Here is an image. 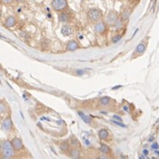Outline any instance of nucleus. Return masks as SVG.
I'll list each match as a JSON object with an SVG mask.
<instances>
[{
	"instance_id": "nucleus-1",
	"label": "nucleus",
	"mask_w": 159,
	"mask_h": 159,
	"mask_svg": "<svg viewBox=\"0 0 159 159\" xmlns=\"http://www.w3.org/2000/svg\"><path fill=\"white\" fill-rule=\"evenodd\" d=\"M2 158L4 159H11L14 156V149L11 141L6 140L2 145Z\"/></svg>"
},
{
	"instance_id": "nucleus-2",
	"label": "nucleus",
	"mask_w": 159,
	"mask_h": 159,
	"mask_svg": "<svg viewBox=\"0 0 159 159\" xmlns=\"http://www.w3.org/2000/svg\"><path fill=\"white\" fill-rule=\"evenodd\" d=\"M88 20L92 23H96L98 21H100L103 17V14L101 12V10L98 8H91L89 10V12L87 14Z\"/></svg>"
},
{
	"instance_id": "nucleus-3",
	"label": "nucleus",
	"mask_w": 159,
	"mask_h": 159,
	"mask_svg": "<svg viewBox=\"0 0 159 159\" xmlns=\"http://www.w3.org/2000/svg\"><path fill=\"white\" fill-rule=\"evenodd\" d=\"M51 6L55 11L62 12L68 8V2L67 0H53Z\"/></svg>"
},
{
	"instance_id": "nucleus-4",
	"label": "nucleus",
	"mask_w": 159,
	"mask_h": 159,
	"mask_svg": "<svg viewBox=\"0 0 159 159\" xmlns=\"http://www.w3.org/2000/svg\"><path fill=\"white\" fill-rule=\"evenodd\" d=\"M94 30L95 32L98 35H105L107 34V24L103 21H98L94 25Z\"/></svg>"
},
{
	"instance_id": "nucleus-5",
	"label": "nucleus",
	"mask_w": 159,
	"mask_h": 159,
	"mask_svg": "<svg viewBox=\"0 0 159 159\" xmlns=\"http://www.w3.org/2000/svg\"><path fill=\"white\" fill-rule=\"evenodd\" d=\"M14 127V124H13V121H12V118L10 117V116H7L6 117L2 123V130L6 132H8L10 131H12Z\"/></svg>"
},
{
	"instance_id": "nucleus-6",
	"label": "nucleus",
	"mask_w": 159,
	"mask_h": 159,
	"mask_svg": "<svg viewBox=\"0 0 159 159\" xmlns=\"http://www.w3.org/2000/svg\"><path fill=\"white\" fill-rule=\"evenodd\" d=\"M118 18V14H116L114 11H110L107 15V20H105V23L107 24V26L112 27L114 23H115V21Z\"/></svg>"
},
{
	"instance_id": "nucleus-7",
	"label": "nucleus",
	"mask_w": 159,
	"mask_h": 159,
	"mask_svg": "<svg viewBox=\"0 0 159 159\" xmlns=\"http://www.w3.org/2000/svg\"><path fill=\"white\" fill-rule=\"evenodd\" d=\"M11 143L13 145L14 151H21L23 149V142L22 139H20V138H17V137L14 138Z\"/></svg>"
},
{
	"instance_id": "nucleus-8",
	"label": "nucleus",
	"mask_w": 159,
	"mask_h": 159,
	"mask_svg": "<svg viewBox=\"0 0 159 159\" xmlns=\"http://www.w3.org/2000/svg\"><path fill=\"white\" fill-rule=\"evenodd\" d=\"M58 20H59V22L62 23H67L71 22V16H70L69 13L62 11L58 14Z\"/></svg>"
},
{
	"instance_id": "nucleus-9",
	"label": "nucleus",
	"mask_w": 159,
	"mask_h": 159,
	"mask_svg": "<svg viewBox=\"0 0 159 159\" xmlns=\"http://www.w3.org/2000/svg\"><path fill=\"white\" fill-rule=\"evenodd\" d=\"M16 24V18L13 15H10L8 17H6V19L5 20V27L6 28H11L14 27Z\"/></svg>"
},
{
	"instance_id": "nucleus-10",
	"label": "nucleus",
	"mask_w": 159,
	"mask_h": 159,
	"mask_svg": "<svg viewBox=\"0 0 159 159\" xmlns=\"http://www.w3.org/2000/svg\"><path fill=\"white\" fill-rule=\"evenodd\" d=\"M61 33L65 37H70L73 34V29L69 25H65L61 29Z\"/></svg>"
},
{
	"instance_id": "nucleus-11",
	"label": "nucleus",
	"mask_w": 159,
	"mask_h": 159,
	"mask_svg": "<svg viewBox=\"0 0 159 159\" xmlns=\"http://www.w3.org/2000/svg\"><path fill=\"white\" fill-rule=\"evenodd\" d=\"M80 48V45L78 44V42L75 40H71L69 41L66 45V50L68 51H75Z\"/></svg>"
},
{
	"instance_id": "nucleus-12",
	"label": "nucleus",
	"mask_w": 159,
	"mask_h": 159,
	"mask_svg": "<svg viewBox=\"0 0 159 159\" xmlns=\"http://www.w3.org/2000/svg\"><path fill=\"white\" fill-rule=\"evenodd\" d=\"M70 150V149H69ZM69 157L72 159H79L81 158V151L78 149V147H72L69 152Z\"/></svg>"
},
{
	"instance_id": "nucleus-13",
	"label": "nucleus",
	"mask_w": 159,
	"mask_h": 159,
	"mask_svg": "<svg viewBox=\"0 0 159 159\" xmlns=\"http://www.w3.org/2000/svg\"><path fill=\"white\" fill-rule=\"evenodd\" d=\"M114 28V30L115 31H120L123 28V22L121 18H117V20L115 21V23H114V25L112 26Z\"/></svg>"
},
{
	"instance_id": "nucleus-14",
	"label": "nucleus",
	"mask_w": 159,
	"mask_h": 159,
	"mask_svg": "<svg viewBox=\"0 0 159 159\" xmlns=\"http://www.w3.org/2000/svg\"><path fill=\"white\" fill-rule=\"evenodd\" d=\"M146 51V45H145V43H143V42H141L140 44H139L137 46V47H136V51H135V54H133V56H136V55H138V56H140V55H142L143 53Z\"/></svg>"
},
{
	"instance_id": "nucleus-15",
	"label": "nucleus",
	"mask_w": 159,
	"mask_h": 159,
	"mask_svg": "<svg viewBox=\"0 0 159 159\" xmlns=\"http://www.w3.org/2000/svg\"><path fill=\"white\" fill-rule=\"evenodd\" d=\"M98 137L101 140H107L109 137V132L107 129H101L98 131Z\"/></svg>"
},
{
	"instance_id": "nucleus-16",
	"label": "nucleus",
	"mask_w": 159,
	"mask_h": 159,
	"mask_svg": "<svg viewBox=\"0 0 159 159\" xmlns=\"http://www.w3.org/2000/svg\"><path fill=\"white\" fill-rule=\"evenodd\" d=\"M69 141H70V142H68V143H69V145H70L72 147H79L81 146L80 140L77 139V138H75V137H72Z\"/></svg>"
},
{
	"instance_id": "nucleus-17",
	"label": "nucleus",
	"mask_w": 159,
	"mask_h": 159,
	"mask_svg": "<svg viewBox=\"0 0 159 159\" xmlns=\"http://www.w3.org/2000/svg\"><path fill=\"white\" fill-rule=\"evenodd\" d=\"M99 150L102 154H105V155H109L111 154V148L105 144H101L100 145V147H99Z\"/></svg>"
},
{
	"instance_id": "nucleus-18",
	"label": "nucleus",
	"mask_w": 159,
	"mask_h": 159,
	"mask_svg": "<svg viewBox=\"0 0 159 159\" xmlns=\"http://www.w3.org/2000/svg\"><path fill=\"white\" fill-rule=\"evenodd\" d=\"M59 147H60V150H61L62 152L65 153V152L69 151V149H70V145H69L68 142L63 141V142H62V143L60 144Z\"/></svg>"
},
{
	"instance_id": "nucleus-19",
	"label": "nucleus",
	"mask_w": 159,
	"mask_h": 159,
	"mask_svg": "<svg viewBox=\"0 0 159 159\" xmlns=\"http://www.w3.org/2000/svg\"><path fill=\"white\" fill-rule=\"evenodd\" d=\"M111 102V98H108V97H104V98H101L100 100H99V104L101 105H103V107H107V105H108Z\"/></svg>"
},
{
	"instance_id": "nucleus-20",
	"label": "nucleus",
	"mask_w": 159,
	"mask_h": 159,
	"mask_svg": "<svg viewBox=\"0 0 159 159\" xmlns=\"http://www.w3.org/2000/svg\"><path fill=\"white\" fill-rule=\"evenodd\" d=\"M78 114H79V115L81 116V118L86 123H90L91 122H92V119L89 117V116H88V115H86L85 114H83L82 112H78Z\"/></svg>"
},
{
	"instance_id": "nucleus-21",
	"label": "nucleus",
	"mask_w": 159,
	"mask_h": 159,
	"mask_svg": "<svg viewBox=\"0 0 159 159\" xmlns=\"http://www.w3.org/2000/svg\"><path fill=\"white\" fill-rule=\"evenodd\" d=\"M130 14H131V12L129 11V10H125V11L123 13L121 19L123 20V23H124V22H126V21H128V20H129Z\"/></svg>"
},
{
	"instance_id": "nucleus-22",
	"label": "nucleus",
	"mask_w": 159,
	"mask_h": 159,
	"mask_svg": "<svg viewBox=\"0 0 159 159\" xmlns=\"http://www.w3.org/2000/svg\"><path fill=\"white\" fill-rule=\"evenodd\" d=\"M7 111V105L4 101H0V114H3Z\"/></svg>"
},
{
	"instance_id": "nucleus-23",
	"label": "nucleus",
	"mask_w": 159,
	"mask_h": 159,
	"mask_svg": "<svg viewBox=\"0 0 159 159\" xmlns=\"http://www.w3.org/2000/svg\"><path fill=\"white\" fill-rule=\"evenodd\" d=\"M122 39V36L121 35H115L112 38V42L113 43H117V42H119V40Z\"/></svg>"
},
{
	"instance_id": "nucleus-24",
	"label": "nucleus",
	"mask_w": 159,
	"mask_h": 159,
	"mask_svg": "<svg viewBox=\"0 0 159 159\" xmlns=\"http://www.w3.org/2000/svg\"><path fill=\"white\" fill-rule=\"evenodd\" d=\"M14 0H0V2H1L3 5H11L13 3Z\"/></svg>"
},
{
	"instance_id": "nucleus-25",
	"label": "nucleus",
	"mask_w": 159,
	"mask_h": 159,
	"mask_svg": "<svg viewBox=\"0 0 159 159\" xmlns=\"http://www.w3.org/2000/svg\"><path fill=\"white\" fill-rule=\"evenodd\" d=\"M112 123H115L116 125H119V126H121V127H123V128H125V127H126V125H125V124H123L122 122H116V121L113 120V121H112Z\"/></svg>"
},
{
	"instance_id": "nucleus-26",
	"label": "nucleus",
	"mask_w": 159,
	"mask_h": 159,
	"mask_svg": "<svg viewBox=\"0 0 159 159\" xmlns=\"http://www.w3.org/2000/svg\"><path fill=\"white\" fill-rule=\"evenodd\" d=\"M98 158H99V159H108V156H107V155L103 154V155L99 156H98Z\"/></svg>"
},
{
	"instance_id": "nucleus-27",
	"label": "nucleus",
	"mask_w": 159,
	"mask_h": 159,
	"mask_svg": "<svg viewBox=\"0 0 159 159\" xmlns=\"http://www.w3.org/2000/svg\"><path fill=\"white\" fill-rule=\"evenodd\" d=\"M113 118H114V119H116V120H118V121H120V122H123V119L120 117V116H118V115H114V116H113Z\"/></svg>"
},
{
	"instance_id": "nucleus-28",
	"label": "nucleus",
	"mask_w": 159,
	"mask_h": 159,
	"mask_svg": "<svg viewBox=\"0 0 159 159\" xmlns=\"http://www.w3.org/2000/svg\"><path fill=\"white\" fill-rule=\"evenodd\" d=\"M123 109L127 112H130V108H129L128 105H123Z\"/></svg>"
},
{
	"instance_id": "nucleus-29",
	"label": "nucleus",
	"mask_w": 159,
	"mask_h": 159,
	"mask_svg": "<svg viewBox=\"0 0 159 159\" xmlns=\"http://www.w3.org/2000/svg\"><path fill=\"white\" fill-rule=\"evenodd\" d=\"M152 147H153L154 148L156 147V149H157V147H158V145H157V143H156V142H155V143L153 144V146H152Z\"/></svg>"
},
{
	"instance_id": "nucleus-30",
	"label": "nucleus",
	"mask_w": 159,
	"mask_h": 159,
	"mask_svg": "<svg viewBox=\"0 0 159 159\" xmlns=\"http://www.w3.org/2000/svg\"><path fill=\"white\" fill-rule=\"evenodd\" d=\"M14 1H16V2H18V3H23V2L26 1V0H14Z\"/></svg>"
},
{
	"instance_id": "nucleus-31",
	"label": "nucleus",
	"mask_w": 159,
	"mask_h": 159,
	"mask_svg": "<svg viewBox=\"0 0 159 159\" xmlns=\"http://www.w3.org/2000/svg\"><path fill=\"white\" fill-rule=\"evenodd\" d=\"M1 16H2V11L0 10V19H1Z\"/></svg>"
},
{
	"instance_id": "nucleus-32",
	"label": "nucleus",
	"mask_w": 159,
	"mask_h": 159,
	"mask_svg": "<svg viewBox=\"0 0 159 159\" xmlns=\"http://www.w3.org/2000/svg\"><path fill=\"white\" fill-rule=\"evenodd\" d=\"M1 149H2V145L0 144V151H1Z\"/></svg>"
}]
</instances>
